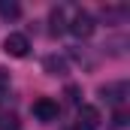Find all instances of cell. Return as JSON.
Masks as SVG:
<instances>
[{
    "label": "cell",
    "mask_w": 130,
    "mask_h": 130,
    "mask_svg": "<svg viewBox=\"0 0 130 130\" xmlns=\"http://www.w3.org/2000/svg\"><path fill=\"white\" fill-rule=\"evenodd\" d=\"M127 127V115L124 112H115V118H112V130H124Z\"/></svg>",
    "instance_id": "11"
},
{
    "label": "cell",
    "mask_w": 130,
    "mask_h": 130,
    "mask_svg": "<svg viewBox=\"0 0 130 130\" xmlns=\"http://www.w3.org/2000/svg\"><path fill=\"white\" fill-rule=\"evenodd\" d=\"M3 52H6L9 58H27V52H30V39H27L24 33H9V36L3 39Z\"/></svg>",
    "instance_id": "2"
},
{
    "label": "cell",
    "mask_w": 130,
    "mask_h": 130,
    "mask_svg": "<svg viewBox=\"0 0 130 130\" xmlns=\"http://www.w3.org/2000/svg\"><path fill=\"white\" fill-rule=\"evenodd\" d=\"M42 70L48 76H67L70 73V64H67V58H61V55H45L42 58Z\"/></svg>",
    "instance_id": "6"
},
{
    "label": "cell",
    "mask_w": 130,
    "mask_h": 130,
    "mask_svg": "<svg viewBox=\"0 0 130 130\" xmlns=\"http://www.w3.org/2000/svg\"><path fill=\"white\" fill-rule=\"evenodd\" d=\"M18 15H21V6H18L15 0H0V18L12 21V18H18Z\"/></svg>",
    "instance_id": "8"
},
{
    "label": "cell",
    "mask_w": 130,
    "mask_h": 130,
    "mask_svg": "<svg viewBox=\"0 0 130 130\" xmlns=\"http://www.w3.org/2000/svg\"><path fill=\"white\" fill-rule=\"evenodd\" d=\"M100 109L97 106H91V103H82L79 106V115H76V127L79 130H97L100 127Z\"/></svg>",
    "instance_id": "3"
},
{
    "label": "cell",
    "mask_w": 130,
    "mask_h": 130,
    "mask_svg": "<svg viewBox=\"0 0 130 130\" xmlns=\"http://www.w3.org/2000/svg\"><path fill=\"white\" fill-rule=\"evenodd\" d=\"M6 88H9V70L0 67V91H6Z\"/></svg>",
    "instance_id": "12"
},
{
    "label": "cell",
    "mask_w": 130,
    "mask_h": 130,
    "mask_svg": "<svg viewBox=\"0 0 130 130\" xmlns=\"http://www.w3.org/2000/svg\"><path fill=\"white\" fill-rule=\"evenodd\" d=\"M67 100H70V103H76V106H79V103H82V88H79V85H67Z\"/></svg>",
    "instance_id": "9"
},
{
    "label": "cell",
    "mask_w": 130,
    "mask_h": 130,
    "mask_svg": "<svg viewBox=\"0 0 130 130\" xmlns=\"http://www.w3.org/2000/svg\"><path fill=\"white\" fill-rule=\"evenodd\" d=\"M48 21H52V27H48V30L55 33V36H58V33H64V30H67V9H64V6H55V9H52V15H48Z\"/></svg>",
    "instance_id": "7"
},
{
    "label": "cell",
    "mask_w": 130,
    "mask_h": 130,
    "mask_svg": "<svg viewBox=\"0 0 130 130\" xmlns=\"http://www.w3.org/2000/svg\"><path fill=\"white\" fill-rule=\"evenodd\" d=\"M0 130H18V118H15V115H9V112H6V115H3V118H0Z\"/></svg>",
    "instance_id": "10"
},
{
    "label": "cell",
    "mask_w": 130,
    "mask_h": 130,
    "mask_svg": "<svg viewBox=\"0 0 130 130\" xmlns=\"http://www.w3.org/2000/svg\"><path fill=\"white\" fill-rule=\"evenodd\" d=\"M67 27H70V30L76 33L79 39H88V36L94 33V27H97V24H94V15H91V12H85V9H76L73 21H70Z\"/></svg>",
    "instance_id": "1"
},
{
    "label": "cell",
    "mask_w": 130,
    "mask_h": 130,
    "mask_svg": "<svg viewBox=\"0 0 130 130\" xmlns=\"http://www.w3.org/2000/svg\"><path fill=\"white\" fill-rule=\"evenodd\" d=\"M30 112H33V118H39V121H55L58 112H61V106H58V100H52V97H39V100H33Z\"/></svg>",
    "instance_id": "4"
},
{
    "label": "cell",
    "mask_w": 130,
    "mask_h": 130,
    "mask_svg": "<svg viewBox=\"0 0 130 130\" xmlns=\"http://www.w3.org/2000/svg\"><path fill=\"white\" fill-rule=\"evenodd\" d=\"M100 94L106 103H112V106H121L124 100H127V82H112V85H103L100 88Z\"/></svg>",
    "instance_id": "5"
}]
</instances>
